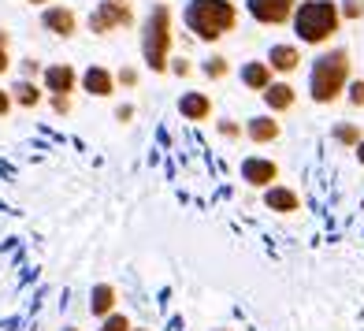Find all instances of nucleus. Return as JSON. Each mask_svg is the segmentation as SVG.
I'll return each instance as SVG.
<instances>
[{
	"instance_id": "cd10ccee",
	"label": "nucleus",
	"mask_w": 364,
	"mask_h": 331,
	"mask_svg": "<svg viewBox=\"0 0 364 331\" xmlns=\"http://www.w3.org/2000/svg\"><path fill=\"white\" fill-rule=\"evenodd\" d=\"M19 71H23V78H34V82H38L41 63H38V60H23V68H19Z\"/></svg>"
},
{
	"instance_id": "aec40b11",
	"label": "nucleus",
	"mask_w": 364,
	"mask_h": 331,
	"mask_svg": "<svg viewBox=\"0 0 364 331\" xmlns=\"http://www.w3.org/2000/svg\"><path fill=\"white\" fill-rule=\"evenodd\" d=\"M360 138H364L360 123H338V127H335V142H338V145H350V149H353Z\"/></svg>"
},
{
	"instance_id": "c9c22d12",
	"label": "nucleus",
	"mask_w": 364,
	"mask_h": 331,
	"mask_svg": "<svg viewBox=\"0 0 364 331\" xmlns=\"http://www.w3.org/2000/svg\"><path fill=\"white\" fill-rule=\"evenodd\" d=\"M63 331H78V327H63Z\"/></svg>"
},
{
	"instance_id": "e433bc0d",
	"label": "nucleus",
	"mask_w": 364,
	"mask_h": 331,
	"mask_svg": "<svg viewBox=\"0 0 364 331\" xmlns=\"http://www.w3.org/2000/svg\"><path fill=\"white\" fill-rule=\"evenodd\" d=\"M216 331H230V327H216Z\"/></svg>"
},
{
	"instance_id": "dca6fc26",
	"label": "nucleus",
	"mask_w": 364,
	"mask_h": 331,
	"mask_svg": "<svg viewBox=\"0 0 364 331\" xmlns=\"http://www.w3.org/2000/svg\"><path fill=\"white\" fill-rule=\"evenodd\" d=\"M8 93H11V105H19V108H38L45 101V90L34 78H15V86Z\"/></svg>"
},
{
	"instance_id": "7ed1b4c3",
	"label": "nucleus",
	"mask_w": 364,
	"mask_h": 331,
	"mask_svg": "<svg viewBox=\"0 0 364 331\" xmlns=\"http://www.w3.org/2000/svg\"><path fill=\"white\" fill-rule=\"evenodd\" d=\"M171 45H175V26H171V8L156 4L141 23V60L149 71L168 75V60H171Z\"/></svg>"
},
{
	"instance_id": "f03ea898",
	"label": "nucleus",
	"mask_w": 364,
	"mask_h": 331,
	"mask_svg": "<svg viewBox=\"0 0 364 331\" xmlns=\"http://www.w3.org/2000/svg\"><path fill=\"white\" fill-rule=\"evenodd\" d=\"M238 26L235 0H190L186 4V30L197 41H220Z\"/></svg>"
},
{
	"instance_id": "5701e85b",
	"label": "nucleus",
	"mask_w": 364,
	"mask_h": 331,
	"mask_svg": "<svg viewBox=\"0 0 364 331\" xmlns=\"http://www.w3.org/2000/svg\"><path fill=\"white\" fill-rule=\"evenodd\" d=\"M346 93H350V105H353V108H364V78L350 82V86H346Z\"/></svg>"
},
{
	"instance_id": "a211bd4d",
	"label": "nucleus",
	"mask_w": 364,
	"mask_h": 331,
	"mask_svg": "<svg viewBox=\"0 0 364 331\" xmlns=\"http://www.w3.org/2000/svg\"><path fill=\"white\" fill-rule=\"evenodd\" d=\"M242 82H245V90L264 93L275 78H272V68L264 60H250V63H242Z\"/></svg>"
},
{
	"instance_id": "6ab92c4d",
	"label": "nucleus",
	"mask_w": 364,
	"mask_h": 331,
	"mask_svg": "<svg viewBox=\"0 0 364 331\" xmlns=\"http://www.w3.org/2000/svg\"><path fill=\"white\" fill-rule=\"evenodd\" d=\"M201 71H205L212 82H220V78L230 75V60H227V56H208V60L201 63Z\"/></svg>"
},
{
	"instance_id": "423d86ee",
	"label": "nucleus",
	"mask_w": 364,
	"mask_h": 331,
	"mask_svg": "<svg viewBox=\"0 0 364 331\" xmlns=\"http://www.w3.org/2000/svg\"><path fill=\"white\" fill-rule=\"evenodd\" d=\"M294 8H297V0H245V11L260 26H287L294 19Z\"/></svg>"
},
{
	"instance_id": "72a5a7b5",
	"label": "nucleus",
	"mask_w": 364,
	"mask_h": 331,
	"mask_svg": "<svg viewBox=\"0 0 364 331\" xmlns=\"http://www.w3.org/2000/svg\"><path fill=\"white\" fill-rule=\"evenodd\" d=\"M26 4H53V0H26Z\"/></svg>"
},
{
	"instance_id": "f3484780",
	"label": "nucleus",
	"mask_w": 364,
	"mask_h": 331,
	"mask_svg": "<svg viewBox=\"0 0 364 331\" xmlns=\"http://www.w3.org/2000/svg\"><path fill=\"white\" fill-rule=\"evenodd\" d=\"M115 302H119V290H115L112 283H97L90 290V312L97 320H105L108 312H115Z\"/></svg>"
},
{
	"instance_id": "f8f14e48",
	"label": "nucleus",
	"mask_w": 364,
	"mask_h": 331,
	"mask_svg": "<svg viewBox=\"0 0 364 331\" xmlns=\"http://www.w3.org/2000/svg\"><path fill=\"white\" fill-rule=\"evenodd\" d=\"M264 205H268L272 212H279V216H294V212L301 209V197H297V190L275 183V186L264 190Z\"/></svg>"
},
{
	"instance_id": "473e14b6",
	"label": "nucleus",
	"mask_w": 364,
	"mask_h": 331,
	"mask_svg": "<svg viewBox=\"0 0 364 331\" xmlns=\"http://www.w3.org/2000/svg\"><path fill=\"white\" fill-rule=\"evenodd\" d=\"M8 45H11V34H8L4 26H0V48H8Z\"/></svg>"
},
{
	"instance_id": "7c9ffc66",
	"label": "nucleus",
	"mask_w": 364,
	"mask_h": 331,
	"mask_svg": "<svg viewBox=\"0 0 364 331\" xmlns=\"http://www.w3.org/2000/svg\"><path fill=\"white\" fill-rule=\"evenodd\" d=\"M11 71V53L8 48H0V75H8Z\"/></svg>"
},
{
	"instance_id": "f257e3e1",
	"label": "nucleus",
	"mask_w": 364,
	"mask_h": 331,
	"mask_svg": "<svg viewBox=\"0 0 364 331\" xmlns=\"http://www.w3.org/2000/svg\"><path fill=\"white\" fill-rule=\"evenodd\" d=\"M350 53L346 48H327L312 60V75H309V97L316 105H335L350 86Z\"/></svg>"
},
{
	"instance_id": "393cba45",
	"label": "nucleus",
	"mask_w": 364,
	"mask_h": 331,
	"mask_svg": "<svg viewBox=\"0 0 364 331\" xmlns=\"http://www.w3.org/2000/svg\"><path fill=\"white\" fill-rule=\"evenodd\" d=\"M216 130H220L223 138H230V142H235V138H242V127H238L235 120H220V123H216Z\"/></svg>"
},
{
	"instance_id": "ddd939ff",
	"label": "nucleus",
	"mask_w": 364,
	"mask_h": 331,
	"mask_svg": "<svg viewBox=\"0 0 364 331\" xmlns=\"http://www.w3.org/2000/svg\"><path fill=\"white\" fill-rule=\"evenodd\" d=\"M264 63L272 68V75H294L301 68V48L297 45H272V53Z\"/></svg>"
},
{
	"instance_id": "c85d7f7f",
	"label": "nucleus",
	"mask_w": 364,
	"mask_h": 331,
	"mask_svg": "<svg viewBox=\"0 0 364 331\" xmlns=\"http://www.w3.org/2000/svg\"><path fill=\"white\" fill-rule=\"evenodd\" d=\"M11 108H15V105H11V93L0 86V120H4V115H11Z\"/></svg>"
},
{
	"instance_id": "9d476101",
	"label": "nucleus",
	"mask_w": 364,
	"mask_h": 331,
	"mask_svg": "<svg viewBox=\"0 0 364 331\" xmlns=\"http://www.w3.org/2000/svg\"><path fill=\"white\" fill-rule=\"evenodd\" d=\"M78 86L90 97H112L115 93V75L108 68H101V63H90V68L78 75Z\"/></svg>"
},
{
	"instance_id": "0eeeda50",
	"label": "nucleus",
	"mask_w": 364,
	"mask_h": 331,
	"mask_svg": "<svg viewBox=\"0 0 364 331\" xmlns=\"http://www.w3.org/2000/svg\"><path fill=\"white\" fill-rule=\"evenodd\" d=\"M41 26L48 30L53 38H75L78 34V11L75 8H68V4H45V11H41Z\"/></svg>"
},
{
	"instance_id": "bb28decb",
	"label": "nucleus",
	"mask_w": 364,
	"mask_h": 331,
	"mask_svg": "<svg viewBox=\"0 0 364 331\" xmlns=\"http://www.w3.org/2000/svg\"><path fill=\"white\" fill-rule=\"evenodd\" d=\"M168 71H175L178 78H186L193 68H190V60H182V56H178V60H168Z\"/></svg>"
},
{
	"instance_id": "6e6552de",
	"label": "nucleus",
	"mask_w": 364,
	"mask_h": 331,
	"mask_svg": "<svg viewBox=\"0 0 364 331\" xmlns=\"http://www.w3.org/2000/svg\"><path fill=\"white\" fill-rule=\"evenodd\" d=\"M41 90L71 97L78 90V71L71 68V63H45L41 68Z\"/></svg>"
},
{
	"instance_id": "4468645a",
	"label": "nucleus",
	"mask_w": 364,
	"mask_h": 331,
	"mask_svg": "<svg viewBox=\"0 0 364 331\" xmlns=\"http://www.w3.org/2000/svg\"><path fill=\"white\" fill-rule=\"evenodd\" d=\"M260 97H264V105H268V112H272V115L290 112V108L297 105V90L290 86V82H272V86L264 90Z\"/></svg>"
},
{
	"instance_id": "412c9836",
	"label": "nucleus",
	"mask_w": 364,
	"mask_h": 331,
	"mask_svg": "<svg viewBox=\"0 0 364 331\" xmlns=\"http://www.w3.org/2000/svg\"><path fill=\"white\" fill-rule=\"evenodd\" d=\"M338 15H342V23L364 19V0H342V4H338Z\"/></svg>"
},
{
	"instance_id": "39448f33",
	"label": "nucleus",
	"mask_w": 364,
	"mask_h": 331,
	"mask_svg": "<svg viewBox=\"0 0 364 331\" xmlns=\"http://www.w3.org/2000/svg\"><path fill=\"white\" fill-rule=\"evenodd\" d=\"M86 26H90V34H97V38L130 30L134 26V4H130V0H97V8L90 11Z\"/></svg>"
},
{
	"instance_id": "9b49d317",
	"label": "nucleus",
	"mask_w": 364,
	"mask_h": 331,
	"mask_svg": "<svg viewBox=\"0 0 364 331\" xmlns=\"http://www.w3.org/2000/svg\"><path fill=\"white\" fill-rule=\"evenodd\" d=\"M279 135H283V123L275 120V115H253L250 123H245V138H250L253 145H272L279 142Z\"/></svg>"
},
{
	"instance_id": "c756f323",
	"label": "nucleus",
	"mask_w": 364,
	"mask_h": 331,
	"mask_svg": "<svg viewBox=\"0 0 364 331\" xmlns=\"http://www.w3.org/2000/svg\"><path fill=\"white\" fill-rule=\"evenodd\" d=\"M115 120H119V123H130V120H134V108H130V105H119V108H115Z\"/></svg>"
},
{
	"instance_id": "20e7f679",
	"label": "nucleus",
	"mask_w": 364,
	"mask_h": 331,
	"mask_svg": "<svg viewBox=\"0 0 364 331\" xmlns=\"http://www.w3.org/2000/svg\"><path fill=\"white\" fill-rule=\"evenodd\" d=\"M294 30L305 45H327L342 30V15L335 0H305L294 8Z\"/></svg>"
},
{
	"instance_id": "a878e982",
	"label": "nucleus",
	"mask_w": 364,
	"mask_h": 331,
	"mask_svg": "<svg viewBox=\"0 0 364 331\" xmlns=\"http://www.w3.org/2000/svg\"><path fill=\"white\" fill-rule=\"evenodd\" d=\"M115 86H127V90H134V86H138V71H134V68H123L119 75H115Z\"/></svg>"
},
{
	"instance_id": "4be33fe9",
	"label": "nucleus",
	"mask_w": 364,
	"mask_h": 331,
	"mask_svg": "<svg viewBox=\"0 0 364 331\" xmlns=\"http://www.w3.org/2000/svg\"><path fill=\"white\" fill-rule=\"evenodd\" d=\"M134 324H130L127 312H108V317L101 320V331H130Z\"/></svg>"
},
{
	"instance_id": "1a4fd4ad",
	"label": "nucleus",
	"mask_w": 364,
	"mask_h": 331,
	"mask_svg": "<svg viewBox=\"0 0 364 331\" xmlns=\"http://www.w3.org/2000/svg\"><path fill=\"white\" fill-rule=\"evenodd\" d=\"M242 179L257 190H268L279 183V164L272 157H245L242 160Z\"/></svg>"
},
{
	"instance_id": "b1692460",
	"label": "nucleus",
	"mask_w": 364,
	"mask_h": 331,
	"mask_svg": "<svg viewBox=\"0 0 364 331\" xmlns=\"http://www.w3.org/2000/svg\"><path fill=\"white\" fill-rule=\"evenodd\" d=\"M48 105H53L56 115H68L71 112V97H63V93H48Z\"/></svg>"
},
{
	"instance_id": "2f4dec72",
	"label": "nucleus",
	"mask_w": 364,
	"mask_h": 331,
	"mask_svg": "<svg viewBox=\"0 0 364 331\" xmlns=\"http://www.w3.org/2000/svg\"><path fill=\"white\" fill-rule=\"evenodd\" d=\"M353 153H357V164H360V168H364V138L353 145Z\"/></svg>"
},
{
	"instance_id": "f704fd0d",
	"label": "nucleus",
	"mask_w": 364,
	"mask_h": 331,
	"mask_svg": "<svg viewBox=\"0 0 364 331\" xmlns=\"http://www.w3.org/2000/svg\"><path fill=\"white\" fill-rule=\"evenodd\" d=\"M130 331H149V327H130Z\"/></svg>"
},
{
	"instance_id": "2eb2a0df",
	"label": "nucleus",
	"mask_w": 364,
	"mask_h": 331,
	"mask_svg": "<svg viewBox=\"0 0 364 331\" xmlns=\"http://www.w3.org/2000/svg\"><path fill=\"white\" fill-rule=\"evenodd\" d=\"M178 112H182V120H190V123H205L208 115H212V97L208 93H182V101H178Z\"/></svg>"
}]
</instances>
